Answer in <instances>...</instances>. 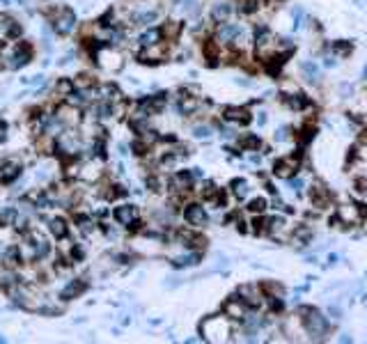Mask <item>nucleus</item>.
Returning a JSON list of instances; mask_svg holds the SVG:
<instances>
[{
  "label": "nucleus",
  "mask_w": 367,
  "mask_h": 344,
  "mask_svg": "<svg viewBox=\"0 0 367 344\" xmlns=\"http://www.w3.org/2000/svg\"><path fill=\"white\" fill-rule=\"evenodd\" d=\"M193 135L195 138H209V135H211V126L209 124H198L193 129Z\"/></svg>",
  "instance_id": "37"
},
{
  "label": "nucleus",
  "mask_w": 367,
  "mask_h": 344,
  "mask_svg": "<svg viewBox=\"0 0 367 344\" xmlns=\"http://www.w3.org/2000/svg\"><path fill=\"white\" fill-rule=\"evenodd\" d=\"M298 165H301V159H298V154L283 156V159H280L278 163L273 165V175L280 177V179H292V177L296 175Z\"/></svg>",
  "instance_id": "11"
},
{
  "label": "nucleus",
  "mask_w": 367,
  "mask_h": 344,
  "mask_svg": "<svg viewBox=\"0 0 367 344\" xmlns=\"http://www.w3.org/2000/svg\"><path fill=\"white\" fill-rule=\"evenodd\" d=\"M312 135H314V124H305V126L301 129L298 142H303V145H305V142H310V140H312Z\"/></svg>",
  "instance_id": "36"
},
{
  "label": "nucleus",
  "mask_w": 367,
  "mask_h": 344,
  "mask_svg": "<svg viewBox=\"0 0 367 344\" xmlns=\"http://www.w3.org/2000/svg\"><path fill=\"white\" fill-rule=\"evenodd\" d=\"M292 188L296 190V193H301V188H303V181L298 179V181H292Z\"/></svg>",
  "instance_id": "42"
},
{
  "label": "nucleus",
  "mask_w": 367,
  "mask_h": 344,
  "mask_svg": "<svg viewBox=\"0 0 367 344\" xmlns=\"http://www.w3.org/2000/svg\"><path fill=\"white\" fill-rule=\"evenodd\" d=\"M287 138H289V129H287V126H283V129L276 131V140H278V142H285Z\"/></svg>",
  "instance_id": "39"
},
{
  "label": "nucleus",
  "mask_w": 367,
  "mask_h": 344,
  "mask_svg": "<svg viewBox=\"0 0 367 344\" xmlns=\"http://www.w3.org/2000/svg\"><path fill=\"white\" fill-rule=\"evenodd\" d=\"M51 23H53L55 35L67 37V35H71V32L76 30V14L69 10V7L58 5V10H55L53 16H51Z\"/></svg>",
  "instance_id": "4"
},
{
  "label": "nucleus",
  "mask_w": 367,
  "mask_h": 344,
  "mask_svg": "<svg viewBox=\"0 0 367 344\" xmlns=\"http://www.w3.org/2000/svg\"><path fill=\"white\" fill-rule=\"evenodd\" d=\"M16 220H19V209H14V207H5V209H0V227L16 225Z\"/></svg>",
  "instance_id": "28"
},
{
  "label": "nucleus",
  "mask_w": 367,
  "mask_h": 344,
  "mask_svg": "<svg viewBox=\"0 0 367 344\" xmlns=\"http://www.w3.org/2000/svg\"><path fill=\"white\" fill-rule=\"evenodd\" d=\"M266 207H268V202L264 198H255V200H250L248 211H250V214H264V211H266Z\"/></svg>",
  "instance_id": "34"
},
{
  "label": "nucleus",
  "mask_w": 367,
  "mask_h": 344,
  "mask_svg": "<svg viewBox=\"0 0 367 344\" xmlns=\"http://www.w3.org/2000/svg\"><path fill=\"white\" fill-rule=\"evenodd\" d=\"M239 296L246 303V308H259V305L266 301V294L259 284H241L239 287Z\"/></svg>",
  "instance_id": "10"
},
{
  "label": "nucleus",
  "mask_w": 367,
  "mask_h": 344,
  "mask_svg": "<svg viewBox=\"0 0 367 344\" xmlns=\"http://www.w3.org/2000/svg\"><path fill=\"white\" fill-rule=\"evenodd\" d=\"M113 218L117 220L119 225H124V227H131V229L138 227V225H140L138 207H133V205H119V207H115Z\"/></svg>",
  "instance_id": "8"
},
{
  "label": "nucleus",
  "mask_w": 367,
  "mask_h": 344,
  "mask_svg": "<svg viewBox=\"0 0 367 344\" xmlns=\"http://www.w3.org/2000/svg\"><path fill=\"white\" fill-rule=\"evenodd\" d=\"M333 48H335V53H340V55H347L351 46H349V44H335V46H333Z\"/></svg>",
  "instance_id": "40"
},
{
  "label": "nucleus",
  "mask_w": 367,
  "mask_h": 344,
  "mask_svg": "<svg viewBox=\"0 0 367 344\" xmlns=\"http://www.w3.org/2000/svg\"><path fill=\"white\" fill-rule=\"evenodd\" d=\"M241 147H246V150H257L259 140L255 135H246V138H241Z\"/></svg>",
  "instance_id": "38"
},
{
  "label": "nucleus",
  "mask_w": 367,
  "mask_h": 344,
  "mask_svg": "<svg viewBox=\"0 0 367 344\" xmlns=\"http://www.w3.org/2000/svg\"><path fill=\"white\" fill-rule=\"evenodd\" d=\"M223 310L230 319H243V314H246V303H243L241 299H237V296H232V299L223 305Z\"/></svg>",
  "instance_id": "20"
},
{
  "label": "nucleus",
  "mask_w": 367,
  "mask_h": 344,
  "mask_svg": "<svg viewBox=\"0 0 367 344\" xmlns=\"http://www.w3.org/2000/svg\"><path fill=\"white\" fill-rule=\"evenodd\" d=\"M55 117H58L62 124L67 126V129H74V126L80 124V108L78 106H71L69 101H65V104H60L58 108H55Z\"/></svg>",
  "instance_id": "7"
},
{
  "label": "nucleus",
  "mask_w": 367,
  "mask_h": 344,
  "mask_svg": "<svg viewBox=\"0 0 367 344\" xmlns=\"http://www.w3.org/2000/svg\"><path fill=\"white\" fill-rule=\"evenodd\" d=\"M310 200H312V205L317 209H326L331 205V193H328V188L322 181H314L312 188H310Z\"/></svg>",
  "instance_id": "15"
},
{
  "label": "nucleus",
  "mask_w": 367,
  "mask_h": 344,
  "mask_svg": "<svg viewBox=\"0 0 367 344\" xmlns=\"http://www.w3.org/2000/svg\"><path fill=\"white\" fill-rule=\"evenodd\" d=\"M3 55H5V60H12L7 69H21V67H25L30 60H32V46H30L28 41H19V44L14 46V53L12 55L3 53Z\"/></svg>",
  "instance_id": "6"
},
{
  "label": "nucleus",
  "mask_w": 367,
  "mask_h": 344,
  "mask_svg": "<svg viewBox=\"0 0 367 344\" xmlns=\"http://www.w3.org/2000/svg\"><path fill=\"white\" fill-rule=\"evenodd\" d=\"M262 289H264V294H266V299L280 301V299L285 296V287H283V284H278V282H273V280L264 282V284H262Z\"/></svg>",
  "instance_id": "25"
},
{
  "label": "nucleus",
  "mask_w": 367,
  "mask_h": 344,
  "mask_svg": "<svg viewBox=\"0 0 367 344\" xmlns=\"http://www.w3.org/2000/svg\"><path fill=\"white\" fill-rule=\"evenodd\" d=\"M183 220H186L191 227H204V225H207V211H204L202 205L191 202V205H186V209H183Z\"/></svg>",
  "instance_id": "13"
},
{
  "label": "nucleus",
  "mask_w": 367,
  "mask_h": 344,
  "mask_svg": "<svg viewBox=\"0 0 367 344\" xmlns=\"http://www.w3.org/2000/svg\"><path fill=\"white\" fill-rule=\"evenodd\" d=\"M21 175V163L19 161H3L0 163V184H12L16 177Z\"/></svg>",
  "instance_id": "16"
},
{
  "label": "nucleus",
  "mask_w": 367,
  "mask_h": 344,
  "mask_svg": "<svg viewBox=\"0 0 367 344\" xmlns=\"http://www.w3.org/2000/svg\"><path fill=\"white\" fill-rule=\"evenodd\" d=\"M200 260V253H191V255H179V257H174L172 264L177 266V269H183V266H193L198 264Z\"/></svg>",
  "instance_id": "32"
},
{
  "label": "nucleus",
  "mask_w": 367,
  "mask_h": 344,
  "mask_svg": "<svg viewBox=\"0 0 367 344\" xmlns=\"http://www.w3.org/2000/svg\"><path fill=\"white\" fill-rule=\"evenodd\" d=\"M85 289H87V282H85V280H71L65 289H62L60 299H62V301H71V299H76V296L83 294Z\"/></svg>",
  "instance_id": "21"
},
{
  "label": "nucleus",
  "mask_w": 367,
  "mask_h": 344,
  "mask_svg": "<svg viewBox=\"0 0 367 344\" xmlns=\"http://www.w3.org/2000/svg\"><path fill=\"white\" fill-rule=\"evenodd\" d=\"M101 175H104V170H101V163H97V161L83 163L80 165V172H78V177L83 181H99Z\"/></svg>",
  "instance_id": "18"
},
{
  "label": "nucleus",
  "mask_w": 367,
  "mask_h": 344,
  "mask_svg": "<svg viewBox=\"0 0 367 344\" xmlns=\"http://www.w3.org/2000/svg\"><path fill=\"white\" fill-rule=\"evenodd\" d=\"M172 186L179 190H189L191 186H193V175H191V172H177L172 179Z\"/></svg>",
  "instance_id": "30"
},
{
  "label": "nucleus",
  "mask_w": 367,
  "mask_h": 344,
  "mask_svg": "<svg viewBox=\"0 0 367 344\" xmlns=\"http://www.w3.org/2000/svg\"><path fill=\"white\" fill-rule=\"evenodd\" d=\"M365 232H367V218H365Z\"/></svg>",
  "instance_id": "43"
},
{
  "label": "nucleus",
  "mask_w": 367,
  "mask_h": 344,
  "mask_svg": "<svg viewBox=\"0 0 367 344\" xmlns=\"http://www.w3.org/2000/svg\"><path fill=\"white\" fill-rule=\"evenodd\" d=\"M7 140V124L0 120V142H5Z\"/></svg>",
  "instance_id": "41"
},
{
  "label": "nucleus",
  "mask_w": 367,
  "mask_h": 344,
  "mask_svg": "<svg viewBox=\"0 0 367 344\" xmlns=\"http://www.w3.org/2000/svg\"><path fill=\"white\" fill-rule=\"evenodd\" d=\"M21 23L7 14H0V39H16L21 37Z\"/></svg>",
  "instance_id": "14"
},
{
  "label": "nucleus",
  "mask_w": 367,
  "mask_h": 344,
  "mask_svg": "<svg viewBox=\"0 0 367 344\" xmlns=\"http://www.w3.org/2000/svg\"><path fill=\"white\" fill-rule=\"evenodd\" d=\"M298 317L303 319L305 333L314 335V337H324V335L328 333V321H326V317H324L319 310L303 305V308H298Z\"/></svg>",
  "instance_id": "3"
},
{
  "label": "nucleus",
  "mask_w": 367,
  "mask_h": 344,
  "mask_svg": "<svg viewBox=\"0 0 367 344\" xmlns=\"http://www.w3.org/2000/svg\"><path fill=\"white\" fill-rule=\"evenodd\" d=\"M301 74H303V78L308 80V83H319V67H317V62H303L301 65Z\"/></svg>",
  "instance_id": "27"
},
{
  "label": "nucleus",
  "mask_w": 367,
  "mask_h": 344,
  "mask_svg": "<svg viewBox=\"0 0 367 344\" xmlns=\"http://www.w3.org/2000/svg\"><path fill=\"white\" fill-rule=\"evenodd\" d=\"M223 117L227 122H234V124H248L250 122V110L243 108V106H230V108L223 110Z\"/></svg>",
  "instance_id": "17"
},
{
  "label": "nucleus",
  "mask_w": 367,
  "mask_h": 344,
  "mask_svg": "<svg viewBox=\"0 0 367 344\" xmlns=\"http://www.w3.org/2000/svg\"><path fill=\"white\" fill-rule=\"evenodd\" d=\"M283 99H285V104L289 106V108H294V110H303V108H308L310 106V99L303 92H294V94H283Z\"/></svg>",
  "instance_id": "23"
},
{
  "label": "nucleus",
  "mask_w": 367,
  "mask_h": 344,
  "mask_svg": "<svg viewBox=\"0 0 367 344\" xmlns=\"http://www.w3.org/2000/svg\"><path fill=\"white\" fill-rule=\"evenodd\" d=\"M161 39H163L161 28H152V30H145L138 41H140V46H152V44H159Z\"/></svg>",
  "instance_id": "26"
},
{
  "label": "nucleus",
  "mask_w": 367,
  "mask_h": 344,
  "mask_svg": "<svg viewBox=\"0 0 367 344\" xmlns=\"http://www.w3.org/2000/svg\"><path fill=\"white\" fill-rule=\"evenodd\" d=\"M230 16H232V5H230V3H220V5H216L211 10V19L216 21V23H225Z\"/></svg>",
  "instance_id": "24"
},
{
  "label": "nucleus",
  "mask_w": 367,
  "mask_h": 344,
  "mask_svg": "<svg viewBox=\"0 0 367 344\" xmlns=\"http://www.w3.org/2000/svg\"><path fill=\"white\" fill-rule=\"evenodd\" d=\"M95 60L104 71L115 74V71H119L124 67V53L119 48H115L113 44H106V46H99V48L95 51Z\"/></svg>",
  "instance_id": "2"
},
{
  "label": "nucleus",
  "mask_w": 367,
  "mask_h": 344,
  "mask_svg": "<svg viewBox=\"0 0 367 344\" xmlns=\"http://www.w3.org/2000/svg\"><path fill=\"white\" fill-rule=\"evenodd\" d=\"M74 87L76 90H92V87H97V80L89 74H78L74 78Z\"/></svg>",
  "instance_id": "31"
},
{
  "label": "nucleus",
  "mask_w": 367,
  "mask_h": 344,
  "mask_svg": "<svg viewBox=\"0 0 367 344\" xmlns=\"http://www.w3.org/2000/svg\"><path fill=\"white\" fill-rule=\"evenodd\" d=\"M198 106H200V99L198 96H191L189 90H183L181 96H177V108L181 115H193L198 110Z\"/></svg>",
  "instance_id": "19"
},
{
  "label": "nucleus",
  "mask_w": 367,
  "mask_h": 344,
  "mask_svg": "<svg viewBox=\"0 0 367 344\" xmlns=\"http://www.w3.org/2000/svg\"><path fill=\"white\" fill-rule=\"evenodd\" d=\"M338 220L342 225H358L365 220V211L358 205H342L338 207Z\"/></svg>",
  "instance_id": "12"
},
{
  "label": "nucleus",
  "mask_w": 367,
  "mask_h": 344,
  "mask_svg": "<svg viewBox=\"0 0 367 344\" xmlns=\"http://www.w3.org/2000/svg\"><path fill=\"white\" fill-rule=\"evenodd\" d=\"M248 181L246 179H234L232 181V193H234V198H239V200H243L246 195H248Z\"/></svg>",
  "instance_id": "33"
},
{
  "label": "nucleus",
  "mask_w": 367,
  "mask_h": 344,
  "mask_svg": "<svg viewBox=\"0 0 367 344\" xmlns=\"http://www.w3.org/2000/svg\"><path fill=\"white\" fill-rule=\"evenodd\" d=\"M49 232L55 236V239H67V234H69V225H67L65 218H51L49 220Z\"/></svg>",
  "instance_id": "22"
},
{
  "label": "nucleus",
  "mask_w": 367,
  "mask_h": 344,
  "mask_svg": "<svg viewBox=\"0 0 367 344\" xmlns=\"http://www.w3.org/2000/svg\"><path fill=\"white\" fill-rule=\"evenodd\" d=\"M243 35H246V32H243L241 25L225 21V23L218 25V30H216V41H218V44H239V39H241Z\"/></svg>",
  "instance_id": "9"
},
{
  "label": "nucleus",
  "mask_w": 367,
  "mask_h": 344,
  "mask_svg": "<svg viewBox=\"0 0 367 344\" xmlns=\"http://www.w3.org/2000/svg\"><path fill=\"white\" fill-rule=\"evenodd\" d=\"M161 32H163L165 39H177L179 32H181V23H179V21H165V23L161 25Z\"/></svg>",
  "instance_id": "29"
},
{
  "label": "nucleus",
  "mask_w": 367,
  "mask_h": 344,
  "mask_svg": "<svg viewBox=\"0 0 367 344\" xmlns=\"http://www.w3.org/2000/svg\"><path fill=\"white\" fill-rule=\"evenodd\" d=\"M181 10L186 16H198L200 14V5H198V0H183L181 3Z\"/></svg>",
  "instance_id": "35"
},
{
  "label": "nucleus",
  "mask_w": 367,
  "mask_h": 344,
  "mask_svg": "<svg viewBox=\"0 0 367 344\" xmlns=\"http://www.w3.org/2000/svg\"><path fill=\"white\" fill-rule=\"evenodd\" d=\"M200 330H202L204 339H209V342H225L232 335V324H230L227 314L225 317H209L207 321H202Z\"/></svg>",
  "instance_id": "1"
},
{
  "label": "nucleus",
  "mask_w": 367,
  "mask_h": 344,
  "mask_svg": "<svg viewBox=\"0 0 367 344\" xmlns=\"http://www.w3.org/2000/svg\"><path fill=\"white\" fill-rule=\"evenodd\" d=\"M168 58V41L161 39L159 44H152V46H143V51L138 53V60L143 65H156V62L165 60Z\"/></svg>",
  "instance_id": "5"
}]
</instances>
